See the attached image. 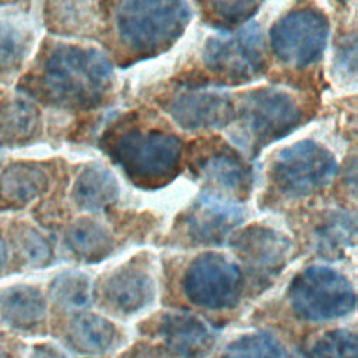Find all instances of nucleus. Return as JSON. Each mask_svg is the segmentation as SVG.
Segmentation results:
<instances>
[{
    "instance_id": "nucleus-1",
    "label": "nucleus",
    "mask_w": 358,
    "mask_h": 358,
    "mask_svg": "<svg viewBox=\"0 0 358 358\" xmlns=\"http://www.w3.org/2000/svg\"><path fill=\"white\" fill-rule=\"evenodd\" d=\"M112 76V64L102 52L77 45H57L43 62L39 87L56 105L91 109L108 94Z\"/></svg>"
},
{
    "instance_id": "nucleus-2",
    "label": "nucleus",
    "mask_w": 358,
    "mask_h": 358,
    "mask_svg": "<svg viewBox=\"0 0 358 358\" xmlns=\"http://www.w3.org/2000/svg\"><path fill=\"white\" fill-rule=\"evenodd\" d=\"M108 152L136 186L155 189L178 173L182 143L175 134L162 130L131 127L112 138Z\"/></svg>"
},
{
    "instance_id": "nucleus-3",
    "label": "nucleus",
    "mask_w": 358,
    "mask_h": 358,
    "mask_svg": "<svg viewBox=\"0 0 358 358\" xmlns=\"http://www.w3.org/2000/svg\"><path fill=\"white\" fill-rule=\"evenodd\" d=\"M190 17L187 0H123L116 14V29L131 52L155 55L176 42Z\"/></svg>"
},
{
    "instance_id": "nucleus-4",
    "label": "nucleus",
    "mask_w": 358,
    "mask_h": 358,
    "mask_svg": "<svg viewBox=\"0 0 358 358\" xmlns=\"http://www.w3.org/2000/svg\"><path fill=\"white\" fill-rule=\"evenodd\" d=\"M302 120L295 98L280 88H257L235 102L234 140L256 152L294 131Z\"/></svg>"
},
{
    "instance_id": "nucleus-5",
    "label": "nucleus",
    "mask_w": 358,
    "mask_h": 358,
    "mask_svg": "<svg viewBox=\"0 0 358 358\" xmlns=\"http://www.w3.org/2000/svg\"><path fill=\"white\" fill-rule=\"evenodd\" d=\"M207 70L229 83H248L260 77L267 67V55L260 27L246 22L235 31L211 35L203 48Z\"/></svg>"
},
{
    "instance_id": "nucleus-6",
    "label": "nucleus",
    "mask_w": 358,
    "mask_h": 358,
    "mask_svg": "<svg viewBox=\"0 0 358 358\" xmlns=\"http://www.w3.org/2000/svg\"><path fill=\"white\" fill-rule=\"evenodd\" d=\"M288 301L299 317L323 322L351 313L355 291L341 273L326 266H310L294 277Z\"/></svg>"
},
{
    "instance_id": "nucleus-7",
    "label": "nucleus",
    "mask_w": 358,
    "mask_h": 358,
    "mask_svg": "<svg viewBox=\"0 0 358 358\" xmlns=\"http://www.w3.org/2000/svg\"><path fill=\"white\" fill-rule=\"evenodd\" d=\"M336 171V158L324 145L302 140L277 152L271 162L270 176L280 193L299 199L324 187Z\"/></svg>"
},
{
    "instance_id": "nucleus-8",
    "label": "nucleus",
    "mask_w": 358,
    "mask_h": 358,
    "mask_svg": "<svg viewBox=\"0 0 358 358\" xmlns=\"http://www.w3.org/2000/svg\"><path fill=\"white\" fill-rule=\"evenodd\" d=\"M329 31L327 17L320 10H294L273 24L268 34L270 46L280 62L303 69L320 60Z\"/></svg>"
},
{
    "instance_id": "nucleus-9",
    "label": "nucleus",
    "mask_w": 358,
    "mask_h": 358,
    "mask_svg": "<svg viewBox=\"0 0 358 358\" xmlns=\"http://www.w3.org/2000/svg\"><path fill=\"white\" fill-rule=\"evenodd\" d=\"M242 274L235 263L218 253H203L186 268L183 291L187 299L207 309L235 306L242 294Z\"/></svg>"
},
{
    "instance_id": "nucleus-10",
    "label": "nucleus",
    "mask_w": 358,
    "mask_h": 358,
    "mask_svg": "<svg viewBox=\"0 0 358 358\" xmlns=\"http://www.w3.org/2000/svg\"><path fill=\"white\" fill-rule=\"evenodd\" d=\"M166 113L185 130L222 129L235 117V102L220 87L210 84H185L165 101Z\"/></svg>"
},
{
    "instance_id": "nucleus-11",
    "label": "nucleus",
    "mask_w": 358,
    "mask_h": 358,
    "mask_svg": "<svg viewBox=\"0 0 358 358\" xmlns=\"http://www.w3.org/2000/svg\"><path fill=\"white\" fill-rule=\"evenodd\" d=\"M243 221V208L227 194L203 192L185 215L186 234L203 245H218Z\"/></svg>"
},
{
    "instance_id": "nucleus-12",
    "label": "nucleus",
    "mask_w": 358,
    "mask_h": 358,
    "mask_svg": "<svg viewBox=\"0 0 358 358\" xmlns=\"http://www.w3.org/2000/svg\"><path fill=\"white\" fill-rule=\"evenodd\" d=\"M231 246L246 267L268 275L282 270L291 252V242L285 235L263 225L234 232Z\"/></svg>"
},
{
    "instance_id": "nucleus-13",
    "label": "nucleus",
    "mask_w": 358,
    "mask_h": 358,
    "mask_svg": "<svg viewBox=\"0 0 358 358\" xmlns=\"http://www.w3.org/2000/svg\"><path fill=\"white\" fill-rule=\"evenodd\" d=\"M157 333L165 348L180 358H203L215 341L214 330L189 312H166L161 316Z\"/></svg>"
},
{
    "instance_id": "nucleus-14",
    "label": "nucleus",
    "mask_w": 358,
    "mask_h": 358,
    "mask_svg": "<svg viewBox=\"0 0 358 358\" xmlns=\"http://www.w3.org/2000/svg\"><path fill=\"white\" fill-rule=\"evenodd\" d=\"M102 296L112 310L131 315L151 302L154 280L140 267L122 266L106 278L102 287Z\"/></svg>"
},
{
    "instance_id": "nucleus-15",
    "label": "nucleus",
    "mask_w": 358,
    "mask_h": 358,
    "mask_svg": "<svg viewBox=\"0 0 358 358\" xmlns=\"http://www.w3.org/2000/svg\"><path fill=\"white\" fill-rule=\"evenodd\" d=\"M197 175L207 183L227 192H246L252 182V169L242 155L229 145L213 147L196 162Z\"/></svg>"
},
{
    "instance_id": "nucleus-16",
    "label": "nucleus",
    "mask_w": 358,
    "mask_h": 358,
    "mask_svg": "<svg viewBox=\"0 0 358 358\" xmlns=\"http://www.w3.org/2000/svg\"><path fill=\"white\" fill-rule=\"evenodd\" d=\"M119 185L109 169L101 165L84 168L73 185V200L85 211H105L116 203Z\"/></svg>"
},
{
    "instance_id": "nucleus-17",
    "label": "nucleus",
    "mask_w": 358,
    "mask_h": 358,
    "mask_svg": "<svg viewBox=\"0 0 358 358\" xmlns=\"http://www.w3.org/2000/svg\"><path fill=\"white\" fill-rule=\"evenodd\" d=\"M66 337L77 352L99 355L116 344L119 333L108 319L94 313H80L69 323Z\"/></svg>"
},
{
    "instance_id": "nucleus-18",
    "label": "nucleus",
    "mask_w": 358,
    "mask_h": 358,
    "mask_svg": "<svg viewBox=\"0 0 358 358\" xmlns=\"http://www.w3.org/2000/svg\"><path fill=\"white\" fill-rule=\"evenodd\" d=\"M49 178L39 166L27 162L13 164L0 175V200L24 206L48 190Z\"/></svg>"
},
{
    "instance_id": "nucleus-19",
    "label": "nucleus",
    "mask_w": 358,
    "mask_h": 358,
    "mask_svg": "<svg viewBox=\"0 0 358 358\" xmlns=\"http://www.w3.org/2000/svg\"><path fill=\"white\" fill-rule=\"evenodd\" d=\"M0 315L11 326L32 327L45 319L46 302L32 285H11L0 294Z\"/></svg>"
},
{
    "instance_id": "nucleus-20",
    "label": "nucleus",
    "mask_w": 358,
    "mask_h": 358,
    "mask_svg": "<svg viewBox=\"0 0 358 358\" xmlns=\"http://www.w3.org/2000/svg\"><path fill=\"white\" fill-rule=\"evenodd\" d=\"M64 241L71 253L85 262L102 260L113 249V239L109 231L88 218L74 221L67 228Z\"/></svg>"
},
{
    "instance_id": "nucleus-21",
    "label": "nucleus",
    "mask_w": 358,
    "mask_h": 358,
    "mask_svg": "<svg viewBox=\"0 0 358 358\" xmlns=\"http://www.w3.org/2000/svg\"><path fill=\"white\" fill-rule=\"evenodd\" d=\"M39 123L36 108L24 99L0 105V144H18L35 134Z\"/></svg>"
},
{
    "instance_id": "nucleus-22",
    "label": "nucleus",
    "mask_w": 358,
    "mask_h": 358,
    "mask_svg": "<svg viewBox=\"0 0 358 358\" xmlns=\"http://www.w3.org/2000/svg\"><path fill=\"white\" fill-rule=\"evenodd\" d=\"M55 303L67 310L84 309L92 299L90 278L78 271H64L56 275L49 287Z\"/></svg>"
},
{
    "instance_id": "nucleus-23",
    "label": "nucleus",
    "mask_w": 358,
    "mask_h": 358,
    "mask_svg": "<svg viewBox=\"0 0 358 358\" xmlns=\"http://www.w3.org/2000/svg\"><path fill=\"white\" fill-rule=\"evenodd\" d=\"M355 234L354 217L345 211H334L317 229V248L324 253L337 255L350 245H354Z\"/></svg>"
},
{
    "instance_id": "nucleus-24",
    "label": "nucleus",
    "mask_w": 358,
    "mask_h": 358,
    "mask_svg": "<svg viewBox=\"0 0 358 358\" xmlns=\"http://www.w3.org/2000/svg\"><path fill=\"white\" fill-rule=\"evenodd\" d=\"M221 358H288V355L273 336L252 333L228 344Z\"/></svg>"
},
{
    "instance_id": "nucleus-25",
    "label": "nucleus",
    "mask_w": 358,
    "mask_h": 358,
    "mask_svg": "<svg viewBox=\"0 0 358 358\" xmlns=\"http://www.w3.org/2000/svg\"><path fill=\"white\" fill-rule=\"evenodd\" d=\"M264 0H207L208 13L221 28L231 29L246 24Z\"/></svg>"
},
{
    "instance_id": "nucleus-26",
    "label": "nucleus",
    "mask_w": 358,
    "mask_h": 358,
    "mask_svg": "<svg viewBox=\"0 0 358 358\" xmlns=\"http://www.w3.org/2000/svg\"><path fill=\"white\" fill-rule=\"evenodd\" d=\"M308 358H357L355 333L340 329L331 330L312 343Z\"/></svg>"
},
{
    "instance_id": "nucleus-27",
    "label": "nucleus",
    "mask_w": 358,
    "mask_h": 358,
    "mask_svg": "<svg viewBox=\"0 0 358 358\" xmlns=\"http://www.w3.org/2000/svg\"><path fill=\"white\" fill-rule=\"evenodd\" d=\"M18 256L32 267L48 266L52 260V248L49 242L34 228L18 227L13 234Z\"/></svg>"
},
{
    "instance_id": "nucleus-28",
    "label": "nucleus",
    "mask_w": 358,
    "mask_h": 358,
    "mask_svg": "<svg viewBox=\"0 0 358 358\" xmlns=\"http://www.w3.org/2000/svg\"><path fill=\"white\" fill-rule=\"evenodd\" d=\"M27 52L25 34L11 22L0 21V71L17 69Z\"/></svg>"
},
{
    "instance_id": "nucleus-29",
    "label": "nucleus",
    "mask_w": 358,
    "mask_h": 358,
    "mask_svg": "<svg viewBox=\"0 0 358 358\" xmlns=\"http://www.w3.org/2000/svg\"><path fill=\"white\" fill-rule=\"evenodd\" d=\"M120 358H173V355L164 347L140 343L133 345Z\"/></svg>"
},
{
    "instance_id": "nucleus-30",
    "label": "nucleus",
    "mask_w": 358,
    "mask_h": 358,
    "mask_svg": "<svg viewBox=\"0 0 358 358\" xmlns=\"http://www.w3.org/2000/svg\"><path fill=\"white\" fill-rule=\"evenodd\" d=\"M31 358H63V355L49 345H38Z\"/></svg>"
},
{
    "instance_id": "nucleus-31",
    "label": "nucleus",
    "mask_w": 358,
    "mask_h": 358,
    "mask_svg": "<svg viewBox=\"0 0 358 358\" xmlns=\"http://www.w3.org/2000/svg\"><path fill=\"white\" fill-rule=\"evenodd\" d=\"M6 263H7V246L4 241L0 238V271L3 270Z\"/></svg>"
},
{
    "instance_id": "nucleus-32",
    "label": "nucleus",
    "mask_w": 358,
    "mask_h": 358,
    "mask_svg": "<svg viewBox=\"0 0 358 358\" xmlns=\"http://www.w3.org/2000/svg\"><path fill=\"white\" fill-rule=\"evenodd\" d=\"M0 358H8V357H7V354H6V351H4V350H1V348H0Z\"/></svg>"
},
{
    "instance_id": "nucleus-33",
    "label": "nucleus",
    "mask_w": 358,
    "mask_h": 358,
    "mask_svg": "<svg viewBox=\"0 0 358 358\" xmlns=\"http://www.w3.org/2000/svg\"><path fill=\"white\" fill-rule=\"evenodd\" d=\"M338 1H343V3H345V1H348V0H338Z\"/></svg>"
}]
</instances>
